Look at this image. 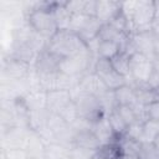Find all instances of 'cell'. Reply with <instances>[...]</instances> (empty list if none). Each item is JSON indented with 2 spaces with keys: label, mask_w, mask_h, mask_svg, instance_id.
<instances>
[{
  "label": "cell",
  "mask_w": 159,
  "mask_h": 159,
  "mask_svg": "<svg viewBox=\"0 0 159 159\" xmlns=\"http://www.w3.org/2000/svg\"><path fill=\"white\" fill-rule=\"evenodd\" d=\"M45 48L60 60L88 52L87 43L72 30H57L47 39Z\"/></svg>",
  "instance_id": "obj_1"
},
{
  "label": "cell",
  "mask_w": 159,
  "mask_h": 159,
  "mask_svg": "<svg viewBox=\"0 0 159 159\" xmlns=\"http://www.w3.org/2000/svg\"><path fill=\"white\" fill-rule=\"evenodd\" d=\"M122 12L129 21L130 35L140 31H149L155 16L154 1L135 0L122 1Z\"/></svg>",
  "instance_id": "obj_2"
},
{
  "label": "cell",
  "mask_w": 159,
  "mask_h": 159,
  "mask_svg": "<svg viewBox=\"0 0 159 159\" xmlns=\"http://www.w3.org/2000/svg\"><path fill=\"white\" fill-rule=\"evenodd\" d=\"M53 4L55 1L37 2L26 15L29 27L45 39H50L58 30L53 14Z\"/></svg>",
  "instance_id": "obj_3"
},
{
  "label": "cell",
  "mask_w": 159,
  "mask_h": 159,
  "mask_svg": "<svg viewBox=\"0 0 159 159\" xmlns=\"http://www.w3.org/2000/svg\"><path fill=\"white\" fill-rule=\"evenodd\" d=\"M71 93H72V101H73V103L77 108L78 116L81 118L88 120L89 123H93L102 116H106L102 111L101 103L97 97L89 96V94L80 91L77 86H75L71 89Z\"/></svg>",
  "instance_id": "obj_4"
},
{
  "label": "cell",
  "mask_w": 159,
  "mask_h": 159,
  "mask_svg": "<svg viewBox=\"0 0 159 159\" xmlns=\"http://www.w3.org/2000/svg\"><path fill=\"white\" fill-rule=\"evenodd\" d=\"M152 72V58L145 55L134 52L130 55V75L128 78H125L127 84L132 86L133 88L137 84H147Z\"/></svg>",
  "instance_id": "obj_5"
},
{
  "label": "cell",
  "mask_w": 159,
  "mask_h": 159,
  "mask_svg": "<svg viewBox=\"0 0 159 159\" xmlns=\"http://www.w3.org/2000/svg\"><path fill=\"white\" fill-rule=\"evenodd\" d=\"M102 24L94 17L86 14H75L71 17L70 30L76 32L86 43L97 39Z\"/></svg>",
  "instance_id": "obj_6"
},
{
  "label": "cell",
  "mask_w": 159,
  "mask_h": 159,
  "mask_svg": "<svg viewBox=\"0 0 159 159\" xmlns=\"http://www.w3.org/2000/svg\"><path fill=\"white\" fill-rule=\"evenodd\" d=\"M93 72L102 80L109 91H116L117 88L127 84V80L116 72L109 60L97 58L93 66Z\"/></svg>",
  "instance_id": "obj_7"
},
{
  "label": "cell",
  "mask_w": 159,
  "mask_h": 159,
  "mask_svg": "<svg viewBox=\"0 0 159 159\" xmlns=\"http://www.w3.org/2000/svg\"><path fill=\"white\" fill-rule=\"evenodd\" d=\"M124 51L129 52L130 55L138 52L152 58L154 55V34L152 32V30L132 34Z\"/></svg>",
  "instance_id": "obj_8"
},
{
  "label": "cell",
  "mask_w": 159,
  "mask_h": 159,
  "mask_svg": "<svg viewBox=\"0 0 159 159\" xmlns=\"http://www.w3.org/2000/svg\"><path fill=\"white\" fill-rule=\"evenodd\" d=\"M122 11V1L114 0H96L94 17L103 25L109 24Z\"/></svg>",
  "instance_id": "obj_9"
},
{
  "label": "cell",
  "mask_w": 159,
  "mask_h": 159,
  "mask_svg": "<svg viewBox=\"0 0 159 159\" xmlns=\"http://www.w3.org/2000/svg\"><path fill=\"white\" fill-rule=\"evenodd\" d=\"M72 102L71 89H53L47 92L46 109L50 113L60 114Z\"/></svg>",
  "instance_id": "obj_10"
},
{
  "label": "cell",
  "mask_w": 159,
  "mask_h": 159,
  "mask_svg": "<svg viewBox=\"0 0 159 159\" xmlns=\"http://www.w3.org/2000/svg\"><path fill=\"white\" fill-rule=\"evenodd\" d=\"M78 89L89 94V96H93V97H101L103 93H106L107 91H109L106 84L102 82V80L93 72H88L87 75H84L83 77H81L78 84H77Z\"/></svg>",
  "instance_id": "obj_11"
},
{
  "label": "cell",
  "mask_w": 159,
  "mask_h": 159,
  "mask_svg": "<svg viewBox=\"0 0 159 159\" xmlns=\"http://www.w3.org/2000/svg\"><path fill=\"white\" fill-rule=\"evenodd\" d=\"M91 129H92L93 134L96 135V138L98 139V142H99L101 145L112 143V142H114V140L118 139L116 137V134H114L111 124H109V120H108V117L107 116H102L101 118H98L97 120H94L91 124Z\"/></svg>",
  "instance_id": "obj_12"
},
{
  "label": "cell",
  "mask_w": 159,
  "mask_h": 159,
  "mask_svg": "<svg viewBox=\"0 0 159 159\" xmlns=\"http://www.w3.org/2000/svg\"><path fill=\"white\" fill-rule=\"evenodd\" d=\"M71 145L80 147V148H83L86 150H91V152H96V153L101 147L98 139L96 138V135L93 134L91 128L73 132Z\"/></svg>",
  "instance_id": "obj_13"
},
{
  "label": "cell",
  "mask_w": 159,
  "mask_h": 159,
  "mask_svg": "<svg viewBox=\"0 0 159 159\" xmlns=\"http://www.w3.org/2000/svg\"><path fill=\"white\" fill-rule=\"evenodd\" d=\"M129 36L130 35H127L124 32H120L119 30H117L116 27H113L111 24H103L97 37L101 41H113V42H117V43L120 45L122 50L124 51L127 48L128 42H129Z\"/></svg>",
  "instance_id": "obj_14"
},
{
  "label": "cell",
  "mask_w": 159,
  "mask_h": 159,
  "mask_svg": "<svg viewBox=\"0 0 159 159\" xmlns=\"http://www.w3.org/2000/svg\"><path fill=\"white\" fill-rule=\"evenodd\" d=\"M112 67L116 70L117 73L128 78L130 75V53L127 51H120L117 56L111 60Z\"/></svg>",
  "instance_id": "obj_15"
},
{
  "label": "cell",
  "mask_w": 159,
  "mask_h": 159,
  "mask_svg": "<svg viewBox=\"0 0 159 159\" xmlns=\"http://www.w3.org/2000/svg\"><path fill=\"white\" fill-rule=\"evenodd\" d=\"M99 40V39H98ZM122 50L120 45L113 41H101L98 42V48L96 52V58H103V60H112L114 56H117Z\"/></svg>",
  "instance_id": "obj_16"
},
{
  "label": "cell",
  "mask_w": 159,
  "mask_h": 159,
  "mask_svg": "<svg viewBox=\"0 0 159 159\" xmlns=\"http://www.w3.org/2000/svg\"><path fill=\"white\" fill-rule=\"evenodd\" d=\"M114 96H116V101L118 106H132L133 103L137 102L135 89L129 84H124L117 88L114 91Z\"/></svg>",
  "instance_id": "obj_17"
},
{
  "label": "cell",
  "mask_w": 159,
  "mask_h": 159,
  "mask_svg": "<svg viewBox=\"0 0 159 159\" xmlns=\"http://www.w3.org/2000/svg\"><path fill=\"white\" fill-rule=\"evenodd\" d=\"M120 154H122V148L118 143V139L112 143L101 145L96 153V155L99 159H118Z\"/></svg>",
  "instance_id": "obj_18"
},
{
  "label": "cell",
  "mask_w": 159,
  "mask_h": 159,
  "mask_svg": "<svg viewBox=\"0 0 159 159\" xmlns=\"http://www.w3.org/2000/svg\"><path fill=\"white\" fill-rule=\"evenodd\" d=\"M134 89H135L137 102L143 106H148L149 103H152L153 101H155L158 98L155 92L152 88H149L148 84H137L134 87Z\"/></svg>",
  "instance_id": "obj_19"
},
{
  "label": "cell",
  "mask_w": 159,
  "mask_h": 159,
  "mask_svg": "<svg viewBox=\"0 0 159 159\" xmlns=\"http://www.w3.org/2000/svg\"><path fill=\"white\" fill-rule=\"evenodd\" d=\"M159 135V120L148 119L143 124V134L140 143H153Z\"/></svg>",
  "instance_id": "obj_20"
},
{
  "label": "cell",
  "mask_w": 159,
  "mask_h": 159,
  "mask_svg": "<svg viewBox=\"0 0 159 159\" xmlns=\"http://www.w3.org/2000/svg\"><path fill=\"white\" fill-rule=\"evenodd\" d=\"M107 117H108L109 124H111V127H112L116 137L117 138L123 137L125 134V130H127V127L128 125L125 124V122L123 120V118L120 117V114L118 113V111L117 109L112 111L109 114H107Z\"/></svg>",
  "instance_id": "obj_21"
},
{
  "label": "cell",
  "mask_w": 159,
  "mask_h": 159,
  "mask_svg": "<svg viewBox=\"0 0 159 159\" xmlns=\"http://www.w3.org/2000/svg\"><path fill=\"white\" fill-rule=\"evenodd\" d=\"M138 157L139 159H159V149L154 143H142Z\"/></svg>",
  "instance_id": "obj_22"
},
{
  "label": "cell",
  "mask_w": 159,
  "mask_h": 159,
  "mask_svg": "<svg viewBox=\"0 0 159 159\" xmlns=\"http://www.w3.org/2000/svg\"><path fill=\"white\" fill-rule=\"evenodd\" d=\"M143 124L144 123H142V122H134L133 124L128 125L124 137H128V138H130L133 140L140 142L142 134H143Z\"/></svg>",
  "instance_id": "obj_23"
},
{
  "label": "cell",
  "mask_w": 159,
  "mask_h": 159,
  "mask_svg": "<svg viewBox=\"0 0 159 159\" xmlns=\"http://www.w3.org/2000/svg\"><path fill=\"white\" fill-rule=\"evenodd\" d=\"M117 111H118V113L120 114V117L123 118V120L125 122L127 125H130L134 122H139V120H137L135 113H134V111L130 106H118Z\"/></svg>",
  "instance_id": "obj_24"
},
{
  "label": "cell",
  "mask_w": 159,
  "mask_h": 159,
  "mask_svg": "<svg viewBox=\"0 0 159 159\" xmlns=\"http://www.w3.org/2000/svg\"><path fill=\"white\" fill-rule=\"evenodd\" d=\"M145 112H147V119L159 120V98L145 106Z\"/></svg>",
  "instance_id": "obj_25"
},
{
  "label": "cell",
  "mask_w": 159,
  "mask_h": 159,
  "mask_svg": "<svg viewBox=\"0 0 159 159\" xmlns=\"http://www.w3.org/2000/svg\"><path fill=\"white\" fill-rule=\"evenodd\" d=\"M147 84H148L149 88H152L153 91H155L159 87V72H157V71L153 70V72H152V75H150V77L148 80Z\"/></svg>",
  "instance_id": "obj_26"
},
{
  "label": "cell",
  "mask_w": 159,
  "mask_h": 159,
  "mask_svg": "<svg viewBox=\"0 0 159 159\" xmlns=\"http://www.w3.org/2000/svg\"><path fill=\"white\" fill-rule=\"evenodd\" d=\"M152 63H153V70L159 72V55L154 53L152 57Z\"/></svg>",
  "instance_id": "obj_27"
},
{
  "label": "cell",
  "mask_w": 159,
  "mask_h": 159,
  "mask_svg": "<svg viewBox=\"0 0 159 159\" xmlns=\"http://www.w3.org/2000/svg\"><path fill=\"white\" fill-rule=\"evenodd\" d=\"M118 159H139V157L137 154H129V153H124L122 150V154L119 155Z\"/></svg>",
  "instance_id": "obj_28"
},
{
  "label": "cell",
  "mask_w": 159,
  "mask_h": 159,
  "mask_svg": "<svg viewBox=\"0 0 159 159\" xmlns=\"http://www.w3.org/2000/svg\"><path fill=\"white\" fill-rule=\"evenodd\" d=\"M154 53L159 55V34H154Z\"/></svg>",
  "instance_id": "obj_29"
},
{
  "label": "cell",
  "mask_w": 159,
  "mask_h": 159,
  "mask_svg": "<svg viewBox=\"0 0 159 159\" xmlns=\"http://www.w3.org/2000/svg\"><path fill=\"white\" fill-rule=\"evenodd\" d=\"M153 143H154V144H155V147H157V148L159 149V135H158V137L155 138V140H154Z\"/></svg>",
  "instance_id": "obj_30"
}]
</instances>
